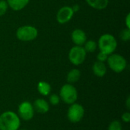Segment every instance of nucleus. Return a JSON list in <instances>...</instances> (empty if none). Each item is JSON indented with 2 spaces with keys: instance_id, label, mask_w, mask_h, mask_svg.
<instances>
[{
  "instance_id": "obj_1",
  "label": "nucleus",
  "mask_w": 130,
  "mask_h": 130,
  "mask_svg": "<svg viewBox=\"0 0 130 130\" xmlns=\"http://www.w3.org/2000/svg\"><path fill=\"white\" fill-rule=\"evenodd\" d=\"M21 119L13 111L8 110L0 115V130H18Z\"/></svg>"
},
{
  "instance_id": "obj_2",
  "label": "nucleus",
  "mask_w": 130,
  "mask_h": 130,
  "mask_svg": "<svg viewBox=\"0 0 130 130\" xmlns=\"http://www.w3.org/2000/svg\"><path fill=\"white\" fill-rule=\"evenodd\" d=\"M117 41L115 37L110 34H104L101 35L98 42V47L101 52L110 55L114 53L117 48Z\"/></svg>"
},
{
  "instance_id": "obj_3",
  "label": "nucleus",
  "mask_w": 130,
  "mask_h": 130,
  "mask_svg": "<svg viewBox=\"0 0 130 130\" xmlns=\"http://www.w3.org/2000/svg\"><path fill=\"white\" fill-rule=\"evenodd\" d=\"M59 98L66 104H72L78 99V91L72 84H65L59 90Z\"/></svg>"
},
{
  "instance_id": "obj_4",
  "label": "nucleus",
  "mask_w": 130,
  "mask_h": 130,
  "mask_svg": "<svg viewBox=\"0 0 130 130\" xmlns=\"http://www.w3.org/2000/svg\"><path fill=\"white\" fill-rule=\"evenodd\" d=\"M107 62L109 68L116 73L123 72L127 66L126 59L122 55L118 53H112L109 55Z\"/></svg>"
},
{
  "instance_id": "obj_5",
  "label": "nucleus",
  "mask_w": 130,
  "mask_h": 130,
  "mask_svg": "<svg viewBox=\"0 0 130 130\" xmlns=\"http://www.w3.org/2000/svg\"><path fill=\"white\" fill-rule=\"evenodd\" d=\"M38 36V30L35 27L24 25L18 28L16 31L17 38L23 42H29L35 40Z\"/></svg>"
},
{
  "instance_id": "obj_6",
  "label": "nucleus",
  "mask_w": 130,
  "mask_h": 130,
  "mask_svg": "<svg viewBox=\"0 0 130 130\" xmlns=\"http://www.w3.org/2000/svg\"><path fill=\"white\" fill-rule=\"evenodd\" d=\"M87 56V52L84 49L83 46H74L69 50V59L70 62L74 66H79L82 64Z\"/></svg>"
},
{
  "instance_id": "obj_7",
  "label": "nucleus",
  "mask_w": 130,
  "mask_h": 130,
  "mask_svg": "<svg viewBox=\"0 0 130 130\" xmlns=\"http://www.w3.org/2000/svg\"><path fill=\"white\" fill-rule=\"evenodd\" d=\"M85 115V109L83 106L78 103L70 104L67 111V118L72 123L80 122Z\"/></svg>"
},
{
  "instance_id": "obj_8",
  "label": "nucleus",
  "mask_w": 130,
  "mask_h": 130,
  "mask_svg": "<svg viewBox=\"0 0 130 130\" xmlns=\"http://www.w3.org/2000/svg\"><path fill=\"white\" fill-rule=\"evenodd\" d=\"M34 113L35 111L33 104L30 102L25 101L19 104L17 114L18 115L20 119L24 121H30L33 119Z\"/></svg>"
},
{
  "instance_id": "obj_9",
  "label": "nucleus",
  "mask_w": 130,
  "mask_h": 130,
  "mask_svg": "<svg viewBox=\"0 0 130 130\" xmlns=\"http://www.w3.org/2000/svg\"><path fill=\"white\" fill-rule=\"evenodd\" d=\"M73 15H74V11L72 7L63 6L58 11L56 14V20L59 24H64L69 22L72 18Z\"/></svg>"
},
{
  "instance_id": "obj_10",
  "label": "nucleus",
  "mask_w": 130,
  "mask_h": 130,
  "mask_svg": "<svg viewBox=\"0 0 130 130\" xmlns=\"http://www.w3.org/2000/svg\"><path fill=\"white\" fill-rule=\"evenodd\" d=\"M71 38L75 46H83L87 40V35L82 29H75L71 34Z\"/></svg>"
},
{
  "instance_id": "obj_11",
  "label": "nucleus",
  "mask_w": 130,
  "mask_h": 130,
  "mask_svg": "<svg viewBox=\"0 0 130 130\" xmlns=\"http://www.w3.org/2000/svg\"><path fill=\"white\" fill-rule=\"evenodd\" d=\"M33 107L34 111L41 114L46 113L50 110V104L43 98H37L35 100Z\"/></svg>"
},
{
  "instance_id": "obj_12",
  "label": "nucleus",
  "mask_w": 130,
  "mask_h": 130,
  "mask_svg": "<svg viewBox=\"0 0 130 130\" xmlns=\"http://www.w3.org/2000/svg\"><path fill=\"white\" fill-rule=\"evenodd\" d=\"M107 66L105 65L104 62H99V61H96L93 66H92V71L93 73L99 78H102L104 77L106 73H107Z\"/></svg>"
},
{
  "instance_id": "obj_13",
  "label": "nucleus",
  "mask_w": 130,
  "mask_h": 130,
  "mask_svg": "<svg viewBox=\"0 0 130 130\" xmlns=\"http://www.w3.org/2000/svg\"><path fill=\"white\" fill-rule=\"evenodd\" d=\"M8 7L14 11H21L29 3L30 0H6Z\"/></svg>"
},
{
  "instance_id": "obj_14",
  "label": "nucleus",
  "mask_w": 130,
  "mask_h": 130,
  "mask_svg": "<svg viewBox=\"0 0 130 130\" xmlns=\"http://www.w3.org/2000/svg\"><path fill=\"white\" fill-rule=\"evenodd\" d=\"M89 6L97 10H103L108 5L109 0H85Z\"/></svg>"
},
{
  "instance_id": "obj_15",
  "label": "nucleus",
  "mask_w": 130,
  "mask_h": 130,
  "mask_svg": "<svg viewBox=\"0 0 130 130\" xmlns=\"http://www.w3.org/2000/svg\"><path fill=\"white\" fill-rule=\"evenodd\" d=\"M82 73L81 71L78 69H72V70H70L66 76V80L68 82V83L69 84H74L75 82H77L80 78H81Z\"/></svg>"
},
{
  "instance_id": "obj_16",
  "label": "nucleus",
  "mask_w": 130,
  "mask_h": 130,
  "mask_svg": "<svg viewBox=\"0 0 130 130\" xmlns=\"http://www.w3.org/2000/svg\"><path fill=\"white\" fill-rule=\"evenodd\" d=\"M51 85L44 81H41L37 84V91L43 96H48L51 93Z\"/></svg>"
},
{
  "instance_id": "obj_17",
  "label": "nucleus",
  "mask_w": 130,
  "mask_h": 130,
  "mask_svg": "<svg viewBox=\"0 0 130 130\" xmlns=\"http://www.w3.org/2000/svg\"><path fill=\"white\" fill-rule=\"evenodd\" d=\"M83 46H83L84 49L87 53H93L98 48V43L93 40H86V42Z\"/></svg>"
},
{
  "instance_id": "obj_18",
  "label": "nucleus",
  "mask_w": 130,
  "mask_h": 130,
  "mask_svg": "<svg viewBox=\"0 0 130 130\" xmlns=\"http://www.w3.org/2000/svg\"><path fill=\"white\" fill-rule=\"evenodd\" d=\"M120 37L124 42L129 41L130 40V29L126 27L125 29L122 30L120 34Z\"/></svg>"
},
{
  "instance_id": "obj_19",
  "label": "nucleus",
  "mask_w": 130,
  "mask_h": 130,
  "mask_svg": "<svg viewBox=\"0 0 130 130\" xmlns=\"http://www.w3.org/2000/svg\"><path fill=\"white\" fill-rule=\"evenodd\" d=\"M60 101H61V99L59 98V95H58L56 94H52L49 97V103L53 106L58 105L59 104Z\"/></svg>"
},
{
  "instance_id": "obj_20",
  "label": "nucleus",
  "mask_w": 130,
  "mask_h": 130,
  "mask_svg": "<svg viewBox=\"0 0 130 130\" xmlns=\"http://www.w3.org/2000/svg\"><path fill=\"white\" fill-rule=\"evenodd\" d=\"M108 130H123V126L120 121L113 120L110 123L108 126Z\"/></svg>"
},
{
  "instance_id": "obj_21",
  "label": "nucleus",
  "mask_w": 130,
  "mask_h": 130,
  "mask_svg": "<svg viewBox=\"0 0 130 130\" xmlns=\"http://www.w3.org/2000/svg\"><path fill=\"white\" fill-rule=\"evenodd\" d=\"M8 8V5L5 0H0V16L4 15Z\"/></svg>"
},
{
  "instance_id": "obj_22",
  "label": "nucleus",
  "mask_w": 130,
  "mask_h": 130,
  "mask_svg": "<svg viewBox=\"0 0 130 130\" xmlns=\"http://www.w3.org/2000/svg\"><path fill=\"white\" fill-rule=\"evenodd\" d=\"M108 58V55H107L106 53H103V52H99L98 54L97 55V59L99 62H107Z\"/></svg>"
},
{
  "instance_id": "obj_23",
  "label": "nucleus",
  "mask_w": 130,
  "mask_h": 130,
  "mask_svg": "<svg viewBox=\"0 0 130 130\" xmlns=\"http://www.w3.org/2000/svg\"><path fill=\"white\" fill-rule=\"evenodd\" d=\"M121 119L124 122V123H129L130 122V113L129 112H126V113H123L122 114V117H121Z\"/></svg>"
},
{
  "instance_id": "obj_24",
  "label": "nucleus",
  "mask_w": 130,
  "mask_h": 130,
  "mask_svg": "<svg viewBox=\"0 0 130 130\" xmlns=\"http://www.w3.org/2000/svg\"><path fill=\"white\" fill-rule=\"evenodd\" d=\"M125 24H126V28H129L130 29V14L128 13L126 17V19H125Z\"/></svg>"
},
{
  "instance_id": "obj_25",
  "label": "nucleus",
  "mask_w": 130,
  "mask_h": 130,
  "mask_svg": "<svg viewBox=\"0 0 130 130\" xmlns=\"http://www.w3.org/2000/svg\"><path fill=\"white\" fill-rule=\"evenodd\" d=\"M72 10H73V11L75 13V12H77L80 9V7H79L78 5H73V7H72Z\"/></svg>"
},
{
  "instance_id": "obj_26",
  "label": "nucleus",
  "mask_w": 130,
  "mask_h": 130,
  "mask_svg": "<svg viewBox=\"0 0 130 130\" xmlns=\"http://www.w3.org/2000/svg\"><path fill=\"white\" fill-rule=\"evenodd\" d=\"M126 107L127 109H130V98L128 97L127 99H126Z\"/></svg>"
},
{
  "instance_id": "obj_27",
  "label": "nucleus",
  "mask_w": 130,
  "mask_h": 130,
  "mask_svg": "<svg viewBox=\"0 0 130 130\" xmlns=\"http://www.w3.org/2000/svg\"><path fill=\"white\" fill-rule=\"evenodd\" d=\"M18 130H27V129H19Z\"/></svg>"
}]
</instances>
